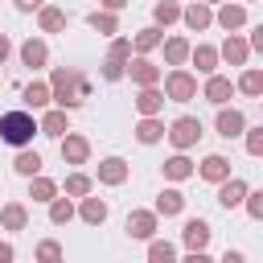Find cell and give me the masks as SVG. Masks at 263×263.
<instances>
[{
  "label": "cell",
  "mask_w": 263,
  "mask_h": 263,
  "mask_svg": "<svg viewBox=\"0 0 263 263\" xmlns=\"http://www.w3.org/2000/svg\"><path fill=\"white\" fill-rule=\"evenodd\" d=\"M210 4H214V0H210Z\"/></svg>",
  "instance_id": "c3c4849f"
},
{
  "label": "cell",
  "mask_w": 263,
  "mask_h": 263,
  "mask_svg": "<svg viewBox=\"0 0 263 263\" xmlns=\"http://www.w3.org/2000/svg\"><path fill=\"white\" fill-rule=\"evenodd\" d=\"M8 259H12V247H8V242H0V263H8Z\"/></svg>",
  "instance_id": "bcb514c9"
},
{
  "label": "cell",
  "mask_w": 263,
  "mask_h": 263,
  "mask_svg": "<svg viewBox=\"0 0 263 263\" xmlns=\"http://www.w3.org/2000/svg\"><path fill=\"white\" fill-rule=\"evenodd\" d=\"M247 4H255V0H247Z\"/></svg>",
  "instance_id": "7dc6e473"
},
{
  "label": "cell",
  "mask_w": 263,
  "mask_h": 263,
  "mask_svg": "<svg viewBox=\"0 0 263 263\" xmlns=\"http://www.w3.org/2000/svg\"><path fill=\"white\" fill-rule=\"evenodd\" d=\"M181 210H185V197H181V189H164V193L156 197V214L173 218V214H181Z\"/></svg>",
  "instance_id": "44dd1931"
},
{
  "label": "cell",
  "mask_w": 263,
  "mask_h": 263,
  "mask_svg": "<svg viewBox=\"0 0 263 263\" xmlns=\"http://www.w3.org/2000/svg\"><path fill=\"white\" fill-rule=\"evenodd\" d=\"M218 25H222L226 33L242 29V25H247V8H242V4H222V8H218Z\"/></svg>",
  "instance_id": "7c38bea8"
},
{
  "label": "cell",
  "mask_w": 263,
  "mask_h": 263,
  "mask_svg": "<svg viewBox=\"0 0 263 263\" xmlns=\"http://www.w3.org/2000/svg\"><path fill=\"white\" fill-rule=\"evenodd\" d=\"M25 103H29V107H45V103H49V86H45V82H29V86H25Z\"/></svg>",
  "instance_id": "1f68e13d"
},
{
  "label": "cell",
  "mask_w": 263,
  "mask_h": 263,
  "mask_svg": "<svg viewBox=\"0 0 263 263\" xmlns=\"http://www.w3.org/2000/svg\"><path fill=\"white\" fill-rule=\"evenodd\" d=\"M16 8L21 12H33V8H41V0H16Z\"/></svg>",
  "instance_id": "7bdbcfd3"
},
{
  "label": "cell",
  "mask_w": 263,
  "mask_h": 263,
  "mask_svg": "<svg viewBox=\"0 0 263 263\" xmlns=\"http://www.w3.org/2000/svg\"><path fill=\"white\" fill-rule=\"evenodd\" d=\"M62 25H66V12L62 8H41V29L45 33H58Z\"/></svg>",
  "instance_id": "e575fe53"
},
{
  "label": "cell",
  "mask_w": 263,
  "mask_h": 263,
  "mask_svg": "<svg viewBox=\"0 0 263 263\" xmlns=\"http://www.w3.org/2000/svg\"><path fill=\"white\" fill-rule=\"evenodd\" d=\"M25 205L21 201H12V205H4V214H0V222H4V230H25Z\"/></svg>",
  "instance_id": "83f0119b"
},
{
  "label": "cell",
  "mask_w": 263,
  "mask_h": 263,
  "mask_svg": "<svg viewBox=\"0 0 263 263\" xmlns=\"http://www.w3.org/2000/svg\"><path fill=\"white\" fill-rule=\"evenodd\" d=\"M156 45H160V29H156V25H148V29L136 33V49H140V53H148V49H156Z\"/></svg>",
  "instance_id": "f546056e"
},
{
  "label": "cell",
  "mask_w": 263,
  "mask_h": 263,
  "mask_svg": "<svg viewBox=\"0 0 263 263\" xmlns=\"http://www.w3.org/2000/svg\"><path fill=\"white\" fill-rule=\"evenodd\" d=\"M53 193H58V185H53L49 177H37V173L29 177V197H33V201H49Z\"/></svg>",
  "instance_id": "484cf974"
},
{
  "label": "cell",
  "mask_w": 263,
  "mask_h": 263,
  "mask_svg": "<svg viewBox=\"0 0 263 263\" xmlns=\"http://www.w3.org/2000/svg\"><path fill=\"white\" fill-rule=\"evenodd\" d=\"M45 58H49V49H45V41H37V37H29V41L21 45V62H25V66H33V70H37V66H45Z\"/></svg>",
  "instance_id": "9a60e30c"
},
{
  "label": "cell",
  "mask_w": 263,
  "mask_h": 263,
  "mask_svg": "<svg viewBox=\"0 0 263 263\" xmlns=\"http://www.w3.org/2000/svg\"><path fill=\"white\" fill-rule=\"evenodd\" d=\"M189 58H193V66L201 74H214V66H218V49L214 45H189Z\"/></svg>",
  "instance_id": "2e32d148"
},
{
  "label": "cell",
  "mask_w": 263,
  "mask_h": 263,
  "mask_svg": "<svg viewBox=\"0 0 263 263\" xmlns=\"http://www.w3.org/2000/svg\"><path fill=\"white\" fill-rule=\"evenodd\" d=\"M247 152H251V156L263 152V127H251V132H247Z\"/></svg>",
  "instance_id": "ab89813d"
},
{
  "label": "cell",
  "mask_w": 263,
  "mask_h": 263,
  "mask_svg": "<svg viewBox=\"0 0 263 263\" xmlns=\"http://www.w3.org/2000/svg\"><path fill=\"white\" fill-rule=\"evenodd\" d=\"M152 16H156V25H173V21L181 16V8H177V0H160V4L152 8Z\"/></svg>",
  "instance_id": "f1b7e54d"
},
{
  "label": "cell",
  "mask_w": 263,
  "mask_h": 263,
  "mask_svg": "<svg viewBox=\"0 0 263 263\" xmlns=\"http://www.w3.org/2000/svg\"><path fill=\"white\" fill-rule=\"evenodd\" d=\"M168 140L185 152V148H193L197 140H201V119H193V115H181V119H173V127H168Z\"/></svg>",
  "instance_id": "277c9868"
},
{
  "label": "cell",
  "mask_w": 263,
  "mask_h": 263,
  "mask_svg": "<svg viewBox=\"0 0 263 263\" xmlns=\"http://www.w3.org/2000/svg\"><path fill=\"white\" fill-rule=\"evenodd\" d=\"M136 107H140V115H156V111L164 107V90L144 86V90H140V99H136Z\"/></svg>",
  "instance_id": "d6986e66"
},
{
  "label": "cell",
  "mask_w": 263,
  "mask_h": 263,
  "mask_svg": "<svg viewBox=\"0 0 263 263\" xmlns=\"http://www.w3.org/2000/svg\"><path fill=\"white\" fill-rule=\"evenodd\" d=\"M66 193H70V197H82V193H90V177H82V173H70V177H66Z\"/></svg>",
  "instance_id": "d590c367"
},
{
  "label": "cell",
  "mask_w": 263,
  "mask_h": 263,
  "mask_svg": "<svg viewBox=\"0 0 263 263\" xmlns=\"http://www.w3.org/2000/svg\"><path fill=\"white\" fill-rule=\"evenodd\" d=\"M37 255H41V259H62V247H58V242H41Z\"/></svg>",
  "instance_id": "b9f144b4"
},
{
  "label": "cell",
  "mask_w": 263,
  "mask_h": 263,
  "mask_svg": "<svg viewBox=\"0 0 263 263\" xmlns=\"http://www.w3.org/2000/svg\"><path fill=\"white\" fill-rule=\"evenodd\" d=\"M123 70H127V66H123L119 58H107V62H103V78H107V82H115V78H123Z\"/></svg>",
  "instance_id": "f35d334b"
},
{
  "label": "cell",
  "mask_w": 263,
  "mask_h": 263,
  "mask_svg": "<svg viewBox=\"0 0 263 263\" xmlns=\"http://www.w3.org/2000/svg\"><path fill=\"white\" fill-rule=\"evenodd\" d=\"M99 181H103V185H123V181H127V160H119V156L99 160Z\"/></svg>",
  "instance_id": "9c48e42d"
},
{
  "label": "cell",
  "mask_w": 263,
  "mask_h": 263,
  "mask_svg": "<svg viewBox=\"0 0 263 263\" xmlns=\"http://www.w3.org/2000/svg\"><path fill=\"white\" fill-rule=\"evenodd\" d=\"M8 53H12V41H8V37H4V33H0V62H4V58H8Z\"/></svg>",
  "instance_id": "ee69618b"
},
{
  "label": "cell",
  "mask_w": 263,
  "mask_h": 263,
  "mask_svg": "<svg viewBox=\"0 0 263 263\" xmlns=\"http://www.w3.org/2000/svg\"><path fill=\"white\" fill-rule=\"evenodd\" d=\"M70 218H74V205H70L66 197L53 193V197H49V222H53V226H66Z\"/></svg>",
  "instance_id": "4316f807"
},
{
  "label": "cell",
  "mask_w": 263,
  "mask_h": 263,
  "mask_svg": "<svg viewBox=\"0 0 263 263\" xmlns=\"http://www.w3.org/2000/svg\"><path fill=\"white\" fill-rule=\"evenodd\" d=\"M82 222L103 226V222H107V201H103V197H86V193H82Z\"/></svg>",
  "instance_id": "ac0fdd59"
},
{
  "label": "cell",
  "mask_w": 263,
  "mask_h": 263,
  "mask_svg": "<svg viewBox=\"0 0 263 263\" xmlns=\"http://www.w3.org/2000/svg\"><path fill=\"white\" fill-rule=\"evenodd\" d=\"M197 95V78L189 74V70H173L168 78H164V99H173V103H189Z\"/></svg>",
  "instance_id": "3957f363"
},
{
  "label": "cell",
  "mask_w": 263,
  "mask_h": 263,
  "mask_svg": "<svg viewBox=\"0 0 263 263\" xmlns=\"http://www.w3.org/2000/svg\"><path fill=\"white\" fill-rule=\"evenodd\" d=\"M107 58H119V62H127V58H132V41H127V37H115Z\"/></svg>",
  "instance_id": "74e56055"
},
{
  "label": "cell",
  "mask_w": 263,
  "mask_h": 263,
  "mask_svg": "<svg viewBox=\"0 0 263 263\" xmlns=\"http://www.w3.org/2000/svg\"><path fill=\"white\" fill-rule=\"evenodd\" d=\"M238 90H242V95H263V74L251 66V70L238 78Z\"/></svg>",
  "instance_id": "4dcf8cb0"
},
{
  "label": "cell",
  "mask_w": 263,
  "mask_h": 263,
  "mask_svg": "<svg viewBox=\"0 0 263 263\" xmlns=\"http://www.w3.org/2000/svg\"><path fill=\"white\" fill-rule=\"evenodd\" d=\"M37 132H45V136H66V132H70V119H66V111H49V115L37 123Z\"/></svg>",
  "instance_id": "cb8c5ba5"
},
{
  "label": "cell",
  "mask_w": 263,
  "mask_h": 263,
  "mask_svg": "<svg viewBox=\"0 0 263 263\" xmlns=\"http://www.w3.org/2000/svg\"><path fill=\"white\" fill-rule=\"evenodd\" d=\"M148 259H152V263H173V259H177V247H173V242H160V238H156V242L148 247Z\"/></svg>",
  "instance_id": "836d02e7"
},
{
  "label": "cell",
  "mask_w": 263,
  "mask_h": 263,
  "mask_svg": "<svg viewBox=\"0 0 263 263\" xmlns=\"http://www.w3.org/2000/svg\"><path fill=\"white\" fill-rule=\"evenodd\" d=\"M86 156H90V144L82 136H62V160L66 164H82Z\"/></svg>",
  "instance_id": "8fae6325"
},
{
  "label": "cell",
  "mask_w": 263,
  "mask_h": 263,
  "mask_svg": "<svg viewBox=\"0 0 263 263\" xmlns=\"http://www.w3.org/2000/svg\"><path fill=\"white\" fill-rule=\"evenodd\" d=\"M247 53H251V45H247V41H238V37L230 33V37H226V45H222V58H226L230 66H242V62H247Z\"/></svg>",
  "instance_id": "603a6c76"
},
{
  "label": "cell",
  "mask_w": 263,
  "mask_h": 263,
  "mask_svg": "<svg viewBox=\"0 0 263 263\" xmlns=\"http://www.w3.org/2000/svg\"><path fill=\"white\" fill-rule=\"evenodd\" d=\"M189 173H193V164H189V156H185V152H177L173 160H164V177H168V181H185Z\"/></svg>",
  "instance_id": "d4e9b609"
},
{
  "label": "cell",
  "mask_w": 263,
  "mask_h": 263,
  "mask_svg": "<svg viewBox=\"0 0 263 263\" xmlns=\"http://www.w3.org/2000/svg\"><path fill=\"white\" fill-rule=\"evenodd\" d=\"M230 95H234V86H230V78H222V74H210V82H205V99L222 107V103H226Z\"/></svg>",
  "instance_id": "e0dca14e"
},
{
  "label": "cell",
  "mask_w": 263,
  "mask_h": 263,
  "mask_svg": "<svg viewBox=\"0 0 263 263\" xmlns=\"http://www.w3.org/2000/svg\"><path fill=\"white\" fill-rule=\"evenodd\" d=\"M33 132H37V119H33L29 111H4V115H0V140H4V144L25 148V144L33 140Z\"/></svg>",
  "instance_id": "7a4b0ae2"
},
{
  "label": "cell",
  "mask_w": 263,
  "mask_h": 263,
  "mask_svg": "<svg viewBox=\"0 0 263 263\" xmlns=\"http://www.w3.org/2000/svg\"><path fill=\"white\" fill-rule=\"evenodd\" d=\"M185 58H189V41L185 37H168L164 41V62L168 66H185Z\"/></svg>",
  "instance_id": "7402d4cb"
},
{
  "label": "cell",
  "mask_w": 263,
  "mask_h": 263,
  "mask_svg": "<svg viewBox=\"0 0 263 263\" xmlns=\"http://www.w3.org/2000/svg\"><path fill=\"white\" fill-rule=\"evenodd\" d=\"M181 21L193 29V33H201V29H210V21H214V12L205 8V4H189L185 12H181Z\"/></svg>",
  "instance_id": "5bb4252c"
},
{
  "label": "cell",
  "mask_w": 263,
  "mask_h": 263,
  "mask_svg": "<svg viewBox=\"0 0 263 263\" xmlns=\"http://www.w3.org/2000/svg\"><path fill=\"white\" fill-rule=\"evenodd\" d=\"M160 136H164V123H160L156 115H144L140 127H136V140H140V144H156Z\"/></svg>",
  "instance_id": "ffe728a7"
},
{
  "label": "cell",
  "mask_w": 263,
  "mask_h": 263,
  "mask_svg": "<svg viewBox=\"0 0 263 263\" xmlns=\"http://www.w3.org/2000/svg\"><path fill=\"white\" fill-rule=\"evenodd\" d=\"M242 193H247V185H242L238 177H226V181H218V205H222V210H234V205H242Z\"/></svg>",
  "instance_id": "52a82bcc"
},
{
  "label": "cell",
  "mask_w": 263,
  "mask_h": 263,
  "mask_svg": "<svg viewBox=\"0 0 263 263\" xmlns=\"http://www.w3.org/2000/svg\"><path fill=\"white\" fill-rule=\"evenodd\" d=\"M152 230H156V214L152 210H132L127 214V234L132 238H152Z\"/></svg>",
  "instance_id": "ba28073f"
},
{
  "label": "cell",
  "mask_w": 263,
  "mask_h": 263,
  "mask_svg": "<svg viewBox=\"0 0 263 263\" xmlns=\"http://www.w3.org/2000/svg\"><path fill=\"white\" fill-rule=\"evenodd\" d=\"M242 201H247L251 218H263V193H242Z\"/></svg>",
  "instance_id": "60d3db41"
},
{
  "label": "cell",
  "mask_w": 263,
  "mask_h": 263,
  "mask_svg": "<svg viewBox=\"0 0 263 263\" xmlns=\"http://www.w3.org/2000/svg\"><path fill=\"white\" fill-rule=\"evenodd\" d=\"M201 177H205V181H214V185H218V181H226V177H230V160H226V156H218V152H214V156H205V160H201Z\"/></svg>",
  "instance_id": "4fadbf2b"
},
{
  "label": "cell",
  "mask_w": 263,
  "mask_h": 263,
  "mask_svg": "<svg viewBox=\"0 0 263 263\" xmlns=\"http://www.w3.org/2000/svg\"><path fill=\"white\" fill-rule=\"evenodd\" d=\"M12 168H16L21 177H33V173H41V156H37V152H21Z\"/></svg>",
  "instance_id": "d6a6232c"
},
{
  "label": "cell",
  "mask_w": 263,
  "mask_h": 263,
  "mask_svg": "<svg viewBox=\"0 0 263 263\" xmlns=\"http://www.w3.org/2000/svg\"><path fill=\"white\" fill-rule=\"evenodd\" d=\"M123 74H132V82H136V86H156V82H160V66H152L148 58H136Z\"/></svg>",
  "instance_id": "8992f818"
},
{
  "label": "cell",
  "mask_w": 263,
  "mask_h": 263,
  "mask_svg": "<svg viewBox=\"0 0 263 263\" xmlns=\"http://www.w3.org/2000/svg\"><path fill=\"white\" fill-rule=\"evenodd\" d=\"M86 95H90V82H86L78 70H70V66H58V70H53V78H49V103H58L62 111H70V107H78Z\"/></svg>",
  "instance_id": "6da1fadb"
},
{
  "label": "cell",
  "mask_w": 263,
  "mask_h": 263,
  "mask_svg": "<svg viewBox=\"0 0 263 263\" xmlns=\"http://www.w3.org/2000/svg\"><path fill=\"white\" fill-rule=\"evenodd\" d=\"M242 127H247V119H242V111H218V136H226V140H234V136H242Z\"/></svg>",
  "instance_id": "30bf717a"
},
{
  "label": "cell",
  "mask_w": 263,
  "mask_h": 263,
  "mask_svg": "<svg viewBox=\"0 0 263 263\" xmlns=\"http://www.w3.org/2000/svg\"><path fill=\"white\" fill-rule=\"evenodd\" d=\"M123 4H127V0H103V8H107V12H119Z\"/></svg>",
  "instance_id": "f6af8a7d"
},
{
  "label": "cell",
  "mask_w": 263,
  "mask_h": 263,
  "mask_svg": "<svg viewBox=\"0 0 263 263\" xmlns=\"http://www.w3.org/2000/svg\"><path fill=\"white\" fill-rule=\"evenodd\" d=\"M181 238H185L189 251H205V242H210V222H205V218H189L185 230H181Z\"/></svg>",
  "instance_id": "5b68a950"
},
{
  "label": "cell",
  "mask_w": 263,
  "mask_h": 263,
  "mask_svg": "<svg viewBox=\"0 0 263 263\" xmlns=\"http://www.w3.org/2000/svg\"><path fill=\"white\" fill-rule=\"evenodd\" d=\"M90 29H99V33H115L119 25H115L111 12H90Z\"/></svg>",
  "instance_id": "8d00e7d4"
}]
</instances>
